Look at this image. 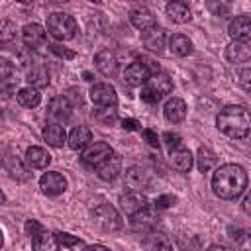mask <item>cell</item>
<instances>
[{
    "label": "cell",
    "mask_w": 251,
    "mask_h": 251,
    "mask_svg": "<svg viewBox=\"0 0 251 251\" xmlns=\"http://www.w3.org/2000/svg\"><path fill=\"white\" fill-rule=\"evenodd\" d=\"M43 141H47V145L51 147H63L67 141V133L63 129V126L59 124H49L43 127Z\"/></svg>",
    "instance_id": "obj_28"
},
{
    "label": "cell",
    "mask_w": 251,
    "mask_h": 251,
    "mask_svg": "<svg viewBox=\"0 0 251 251\" xmlns=\"http://www.w3.org/2000/svg\"><path fill=\"white\" fill-rule=\"evenodd\" d=\"M247 188V173L241 165L226 163L220 169H216L212 176V190L216 196L224 200H233L239 194H243Z\"/></svg>",
    "instance_id": "obj_1"
},
{
    "label": "cell",
    "mask_w": 251,
    "mask_h": 251,
    "mask_svg": "<svg viewBox=\"0 0 251 251\" xmlns=\"http://www.w3.org/2000/svg\"><path fill=\"white\" fill-rule=\"evenodd\" d=\"M14 73V65L6 59H0V82H4L6 78H10Z\"/></svg>",
    "instance_id": "obj_41"
},
{
    "label": "cell",
    "mask_w": 251,
    "mask_h": 251,
    "mask_svg": "<svg viewBox=\"0 0 251 251\" xmlns=\"http://www.w3.org/2000/svg\"><path fill=\"white\" fill-rule=\"evenodd\" d=\"M167 16H169L175 24H186V22H190V18H192L188 4L182 2V0H173V2H169V4H167Z\"/></svg>",
    "instance_id": "obj_25"
},
{
    "label": "cell",
    "mask_w": 251,
    "mask_h": 251,
    "mask_svg": "<svg viewBox=\"0 0 251 251\" xmlns=\"http://www.w3.org/2000/svg\"><path fill=\"white\" fill-rule=\"evenodd\" d=\"M0 167H2V157H0Z\"/></svg>",
    "instance_id": "obj_54"
},
{
    "label": "cell",
    "mask_w": 251,
    "mask_h": 251,
    "mask_svg": "<svg viewBox=\"0 0 251 251\" xmlns=\"http://www.w3.org/2000/svg\"><path fill=\"white\" fill-rule=\"evenodd\" d=\"M243 212L249 214V194H245V198H243Z\"/></svg>",
    "instance_id": "obj_49"
},
{
    "label": "cell",
    "mask_w": 251,
    "mask_h": 251,
    "mask_svg": "<svg viewBox=\"0 0 251 251\" xmlns=\"http://www.w3.org/2000/svg\"><path fill=\"white\" fill-rule=\"evenodd\" d=\"M2 243H4V235H2V229H0V247H2Z\"/></svg>",
    "instance_id": "obj_52"
},
{
    "label": "cell",
    "mask_w": 251,
    "mask_h": 251,
    "mask_svg": "<svg viewBox=\"0 0 251 251\" xmlns=\"http://www.w3.org/2000/svg\"><path fill=\"white\" fill-rule=\"evenodd\" d=\"M122 173V159L120 155H110L106 161H102L98 167H96V175L102 178V180H114L118 175Z\"/></svg>",
    "instance_id": "obj_15"
},
{
    "label": "cell",
    "mask_w": 251,
    "mask_h": 251,
    "mask_svg": "<svg viewBox=\"0 0 251 251\" xmlns=\"http://www.w3.org/2000/svg\"><path fill=\"white\" fill-rule=\"evenodd\" d=\"M141 41L143 45L149 49V51H155V53H161L165 49V43H167V35H165V29L159 27V25H153L145 31H141Z\"/></svg>",
    "instance_id": "obj_12"
},
{
    "label": "cell",
    "mask_w": 251,
    "mask_h": 251,
    "mask_svg": "<svg viewBox=\"0 0 251 251\" xmlns=\"http://www.w3.org/2000/svg\"><path fill=\"white\" fill-rule=\"evenodd\" d=\"M22 39H24L25 45L37 47V45H41L45 41V27L35 24V22L33 24H25L22 27Z\"/></svg>",
    "instance_id": "obj_23"
},
{
    "label": "cell",
    "mask_w": 251,
    "mask_h": 251,
    "mask_svg": "<svg viewBox=\"0 0 251 251\" xmlns=\"http://www.w3.org/2000/svg\"><path fill=\"white\" fill-rule=\"evenodd\" d=\"M55 237H57L59 245H65V247H78V245H82V239H78V237H75L71 233H65V231L55 233Z\"/></svg>",
    "instance_id": "obj_37"
},
{
    "label": "cell",
    "mask_w": 251,
    "mask_h": 251,
    "mask_svg": "<svg viewBox=\"0 0 251 251\" xmlns=\"http://www.w3.org/2000/svg\"><path fill=\"white\" fill-rule=\"evenodd\" d=\"M216 153L210 149V147H200L198 153H196V167L200 173H208L214 165H216Z\"/></svg>",
    "instance_id": "obj_33"
},
{
    "label": "cell",
    "mask_w": 251,
    "mask_h": 251,
    "mask_svg": "<svg viewBox=\"0 0 251 251\" xmlns=\"http://www.w3.org/2000/svg\"><path fill=\"white\" fill-rule=\"evenodd\" d=\"M27 82L31 88H45L49 86V71L45 67H33L27 73Z\"/></svg>",
    "instance_id": "obj_32"
},
{
    "label": "cell",
    "mask_w": 251,
    "mask_h": 251,
    "mask_svg": "<svg viewBox=\"0 0 251 251\" xmlns=\"http://www.w3.org/2000/svg\"><path fill=\"white\" fill-rule=\"evenodd\" d=\"M143 88H147L153 96H157V98L161 100L165 94H169V92L173 90V80H171V76L165 75V73H153V75L147 78V82H145Z\"/></svg>",
    "instance_id": "obj_9"
},
{
    "label": "cell",
    "mask_w": 251,
    "mask_h": 251,
    "mask_svg": "<svg viewBox=\"0 0 251 251\" xmlns=\"http://www.w3.org/2000/svg\"><path fill=\"white\" fill-rule=\"evenodd\" d=\"M94 118H96L100 124L110 126V124L116 122V110H114V108H98V110L94 112Z\"/></svg>",
    "instance_id": "obj_35"
},
{
    "label": "cell",
    "mask_w": 251,
    "mask_h": 251,
    "mask_svg": "<svg viewBox=\"0 0 251 251\" xmlns=\"http://www.w3.org/2000/svg\"><path fill=\"white\" fill-rule=\"evenodd\" d=\"M226 59L233 65H239V63H247L251 59V49L247 43H241V41H231L227 47H226Z\"/></svg>",
    "instance_id": "obj_17"
},
{
    "label": "cell",
    "mask_w": 251,
    "mask_h": 251,
    "mask_svg": "<svg viewBox=\"0 0 251 251\" xmlns=\"http://www.w3.org/2000/svg\"><path fill=\"white\" fill-rule=\"evenodd\" d=\"M4 202H6V196H4V192H2V190H0V206H2V204H4Z\"/></svg>",
    "instance_id": "obj_51"
},
{
    "label": "cell",
    "mask_w": 251,
    "mask_h": 251,
    "mask_svg": "<svg viewBox=\"0 0 251 251\" xmlns=\"http://www.w3.org/2000/svg\"><path fill=\"white\" fill-rule=\"evenodd\" d=\"M227 33H229L235 41L247 43L249 37H251V18H249L247 14L235 16V20H231V24H229V27H227Z\"/></svg>",
    "instance_id": "obj_11"
},
{
    "label": "cell",
    "mask_w": 251,
    "mask_h": 251,
    "mask_svg": "<svg viewBox=\"0 0 251 251\" xmlns=\"http://www.w3.org/2000/svg\"><path fill=\"white\" fill-rule=\"evenodd\" d=\"M149 76H151L149 65L143 63V61H135V63L127 65L126 71H124V80H126L129 86H141V84L147 82Z\"/></svg>",
    "instance_id": "obj_8"
},
{
    "label": "cell",
    "mask_w": 251,
    "mask_h": 251,
    "mask_svg": "<svg viewBox=\"0 0 251 251\" xmlns=\"http://www.w3.org/2000/svg\"><path fill=\"white\" fill-rule=\"evenodd\" d=\"M110 155H114V149L106 141H94L82 151V163L88 167H98L102 161H106Z\"/></svg>",
    "instance_id": "obj_6"
},
{
    "label": "cell",
    "mask_w": 251,
    "mask_h": 251,
    "mask_svg": "<svg viewBox=\"0 0 251 251\" xmlns=\"http://www.w3.org/2000/svg\"><path fill=\"white\" fill-rule=\"evenodd\" d=\"M16 98H18V102H20L24 108H35V106H39V102H41L39 90H35V88H31V86L20 88L18 94H16Z\"/></svg>",
    "instance_id": "obj_31"
},
{
    "label": "cell",
    "mask_w": 251,
    "mask_h": 251,
    "mask_svg": "<svg viewBox=\"0 0 251 251\" xmlns=\"http://www.w3.org/2000/svg\"><path fill=\"white\" fill-rule=\"evenodd\" d=\"M2 47H4V43H2V41H0V49H2Z\"/></svg>",
    "instance_id": "obj_53"
},
{
    "label": "cell",
    "mask_w": 251,
    "mask_h": 251,
    "mask_svg": "<svg viewBox=\"0 0 251 251\" xmlns=\"http://www.w3.org/2000/svg\"><path fill=\"white\" fill-rule=\"evenodd\" d=\"M171 165L175 171L178 173H188L192 169V163H194V157L192 153L186 149V147H178V149H173L171 151Z\"/></svg>",
    "instance_id": "obj_20"
},
{
    "label": "cell",
    "mask_w": 251,
    "mask_h": 251,
    "mask_svg": "<svg viewBox=\"0 0 251 251\" xmlns=\"http://www.w3.org/2000/svg\"><path fill=\"white\" fill-rule=\"evenodd\" d=\"M129 22H131L133 27L145 31V29H149V27L155 25V16L145 6H137V8H133L129 12Z\"/></svg>",
    "instance_id": "obj_21"
},
{
    "label": "cell",
    "mask_w": 251,
    "mask_h": 251,
    "mask_svg": "<svg viewBox=\"0 0 251 251\" xmlns=\"http://www.w3.org/2000/svg\"><path fill=\"white\" fill-rule=\"evenodd\" d=\"M249 78H251V71H249V69H243V71L239 73V84L243 86V90H249V88H251Z\"/></svg>",
    "instance_id": "obj_43"
},
{
    "label": "cell",
    "mask_w": 251,
    "mask_h": 251,
    "mask_svg": "<svg viewBox=\"0 0 251 251\" xmlns=\"http://www.w3.org/2000/svg\"><path fill=\"white\" fill-rule=\"evenodd\" d=\"M163 141L167 143V147H169L171 151L182 147V139H180V135H178V133H173V131H167V133L163 135Z\"/></svg>",
    "instance_id": "obj_39"
},
{
    "label": "cell",
    "mask_w": 251,
    "mask_h": 251,
    "mask_svg": "<svg viewBox=\"0 0 251 251\" xmlns=\"http://www.w3.org/2000/svg\"><path fill=\"white\" fill-rule=\"evenodd\" d=\"M24 231H25V235H29V237L33 239L35 235H39L41 231H45V227H43L37 220H27V222L24 224Z\"/></svg>",
    "instance_id": "obj_38"
},
{
    "label": "cell",
    "mask_w": 251,
    "mask_h": 251,
    "mask_svg": "<svg viewBox=\"0 0 251 251\" xmlns=\"http://www.w3.org/2000/svg\"><path fill=\"white\" fill-rule=\"evenodd\" d=\"M90 100L100 106V108H116L118 104V94H116V88L108 82H96L92 84L90 88Z\"/></svg>",
    "instance_id": "obj_5"
},
{
    "label": "cell",
    "mask_w": 251,
    "mask_h": 251,
    "mask_svg": "<svg viewBox=\"0 0 251 251\" xmlns=\"http://www.w3.org/2000/svg\"><path fill=\"white\" fill-rule=\"evenodd\" d=\"M31 247H33V251H59L61 245H59L55 233L41 231L39 235H35L31 239Z\"/></svg>",
    "instance_id": "obj_29"
},
{
    "label": "cell",
    "mask_w": 251,
    "mask_h": 251,
    "mask_svg": "<svg viewBox=\"0 0 251 251\" xmlns=\"http://www.w3.org/2000/svg\"><path fill=\"white\" fill-rule=\"evenodd\" d=\"M218 129L231 139H243L249 133L251 118L245 106H226L216 118Z\"/></svg>",
    "instance_id": "obj_2"
},
{
    "label": "cell",
    "mask_w": 251,
    "mask_h": 251,
    "mask_svg": "<svg viewBox=\"0 0 251 251\" xmlns=\"http://www.w3.org/2000/svg\"><path fill=\"white\" fill-rule=\"evenodd\" d=\"M16 37V24L10 20H0V41H12Z\"/></svg>",
    "instance_id": "obj_34"
},
{
    "label": "cell",
    "mask_w": 251,
    "mask_h": 251,
    "mask_svg": "<svg viewBox=\"0 0 251 251\" xmlns=\"http://www.w3.org/2000/svg\"><path fill=\"white\" fill-rule=\"evenodd\" d=\"M90 216H92V222L104 231H116L122 227V218L118 210L110 204H98L96 208H92Z\"/></svg>",
    "instance_id": "obj_4"
},
{
    "label": "cell",
    "mask_w": 251,
    "mask_h": 251,
    "mask_svg": "<svg viewBox=\"0 0 251 251\" xmlns=\"http://www.w3.org/2000/svg\"><path fill=\"white\" fill-rule=\"evenodd\" d=\"M65 98H67V100H69V98H73V106H76V104H80V102H82L80 92H78L76 88H69V90H67V94H65Z\"/></svg>",
    "instance_id": "obj_45"
},
{
    "label": "cell",
    "mask_w": 251,
    "mask_h": 251,
    "mask_svg": "<svg viewBox=\"0 0 251 251\" xmlns=\"http://www.w3.org/2000/svg\"><path fill=\"white\" fill-rule=\"evenodd\" d=\"M39 188L47 196H59L67 190V178L57 171H47L39 178Z\"/></svg>",
    "instance_id": "obj_7"
},
{
    "label": "cell",
    "mask_w": 251,
    "mask_h": 251,
    "mask_svg": "<svg viewBox=\"0 0 251 251\" xmlns=\"http://www.w3.org/2000/svg\"><path fill=\"white\" fill-rule=\"evenodd\" d=\"M157 222H159V214H157V210H151L149 206L131 216V226H133L135 229H149V227H153Z\"/></svg>",
    "instance_id": "obj_27"
},
{
    "label": "cell",
    "mask_w": 251,
    "mask_h": 251,
    "mask_svg": "<svg viewBox=\"0 0 251 251\" xmlns=\"http://www.w3.org/2000/svg\"><path fill=\"white\" fill-rule=\"evenodd\" d=\"M141 100H143V102H147V104H155V102H159V98H157V96H153L147 88H141Z\"/></svg>",
    "instance_id": "obj_46"
},
{
    "label": "cell",
    "mask_w": 251,
    "mask_h": 251,
    "mask_svg": "<svg viewBox=\"0 0 251 251\" xmlns=\"http://www.w3.org/2000/svg\"><path fill=\"white\" fill-rule=\"evenodd\" d=\"M141 135H143V139L151 145V147H159V137H157V133L153 131V129H149V127H145L143 131H141Z\"/></svg>",
    "instance_id": "obj_42"
},
{
    "label": "cell",
    "mask_w": 251,
    "mask_h": 251,
    "mask_svg": "<svg viewBox=\"0 0 251 251\" xmlns=\"http://www.w3.org/2000/svg\"><path fill=\"white\" fill-rule=\"evenodd\" d=\"M122 127L127 129V131H135V129H139V122L133 120V118H124L122 120Z\"/></svg>",
    "instance_id": "obj_44"
},
{
    "label": "cell",
    "mask_w": 251,
    "mask_h": 251,
    "mask_svg": "<svg viewBox=\"0 0 251 251\" xmlns=\"http://www.w3.org/2000/svg\"><path fill=\"white\" fill-rule=\"evenodd\" d=\"M141 247L145 251H173V241L163 231H149L141 239Z\"/></svg>",
    "instance_id": "obj_13"
},
{
    "label": "cell",
    "mask_w": 251,
    "mask_h": 251,
    "mask_svg": "<svg viewBox=\"0 0 251 251\" xmlns=\"http://www.w3.org/2000/svg\"><path fill=\"white\" fill-rule=\"evenodd\" d=\"M84 251H110V249H108L106 245H98V243H94V245H86Z\"/></svg>",
    "instance_id": "obj_47"
},
{
    "label": "cell",
    "mask_w": 251,
    "mask_h": 251,
    "mask_svg": "<svg viewBox=\"0 0 251 251\" xmlns=\"http://www.w3.org/2000/svg\"><path fill=\"white\" fill-rule=\"evenodd\" d=\"M147 184H149V176L141 167L133 165L126 171V186L127 188H131L135 192H141V188H145Z\"/></svg>",
    "instance_id": "obj_22"
},
{
    "label": "cell",
    "mask_w": 251,
    "mask_h": 251,
    "mask_svg": "<svg viewBox=\"0 0 251 251\" xmlns=\"http://www.w3.org/2000/svg\"><path fill=\"white\" fill-rule=\"evenodd\" d=\"M178 202V198L175 194H161L155 198V210H167L171 206H175Z\"/></svg>",
    "instance_id": "obj_36"
},
{
    "label": "cell",
    "mask_w": 251,
    "mask_h": 251,
    "mask_svg": "<svg viewBox=\"0 0 251 251\" xmlns=\"http://www.w3.org/2000/svg\"><path fill=\"white\" fill-rule=\"evenodd\" d=\"M206 251H231V249H227V247H224V245H210Z\"/></svg>",
    "instance_id": "obj_48"
},
{
    "label": "cell",
    "mask_w": 251,
    "mask_h": 251,
    "mask_svg": "<svg viewBox=\"0 0 251 251\" xmlns=\"http://www.w3.org/2000/svg\"><path fill=\"white\" fill-rule=\"evenodd\" d=\"M69 147L73 149V151H80V149H84V147H88L90 145V141H92V131H90V127H86V126H76V127H73V131L69 133Z\"/></svg>",
    "instance_id": "obj_16"
},
{
    "label": "cell",
    "mask_w": 251,
    "mask_h": 251,
    "mask_svg": "<svg viewBox=\"0 0 251 251\" xmlns=\"http://www.w3.org/2000/svg\"><path fill=\"white\" fill-rule=\"evenodd\" d=\"M47 31L57 41H67L76 35V22L71 14L65 12H53L47 16Z\"/></svg>",
    "instance_id": "obj_3"
},
{
    "label": "cell",
    "mask_w": 251,
    "mask_h": 251,
    "mask_svg": "<svg viewBox=\"0 0 251 251\" xmlns=\"http://www.w3.org/2000/svg\"><path fill=\"white\" fill-rule=\"evenodd\" d=\"M147 206H149V202H147V198H145L141 192L129 190V192H126V194L120 196V208H122L129 218H131L133 214L141 212V210L147 208Z\"/></svg>",
    "instance_id": "obj_10"
},
{
    "label": "cell",
    "mask_w": 251,
    "mask_h": 251,
    "mask_svg": "<svg viewBox=\"0 0 251 251\" xmlns=\"http://www.w3.org/2000/svg\"><path fill=\"white\" fill-rule=\"evenodd\" d=\"M94 63H96V69L104 75V76H114L116 71H118V59L116 55L110 51V49H102L94 55Z\"/></svg>",
    "instance_id": "obj_14"
},
{
    "label": "cell",
    "mask_w": 251,
    "mask_h": 251,
    "mask_svg": "<svg viewBox=\"0 0 251 251\" xmlns=\"http://www.w3.org/2000/svg\"><path fill=\"white\" fill-rule=\"evenodd\" d=\"M82 76H84V80H92V75L86 71V73H82Z\"/></svg>",
    "instance_id": "obj_50"
},
{
    "label": "cell",
    "mask_w": 251,
    "mask_h": 251,
    "mask_svg": "<svg viewBox=\"0 0 251 251\" xmlns=\"http://www.w3.org/2000/svg\"><path fill=\"white\" fill-rule=\"evenodd\" d=\"M4 167L10 173V176L16 178V180H27L29 178V171L25 167V161L20 159L18 155H8L4 159Z\"/></svg>",
    "instance_id": "obj_24"
},
{
    "label": "cell",
    "mask_w": 251,
    "mask_h": 251,
    "mask_svg": "<svg viewBox=\"0 0 251 251\" xmlns=\"http://www.w3.org/2000/svg\"><path fill=\"white\" fill-rule=\"evenodd\" d=\"M163 114H165V118H167L169 122H173V124L182 122V120L186 118V104H184V100H182V98H175V96H173L171 100H167V102H165Z\"/></svg>",
    "instance_id": "obj_18"
},
{
    "label": "cell",
    "mask_w": 251,
    "mask_h": 251,
    "mask_svg": "<svg viewBox=\"0 0 251 251\" xmlns=\"http://www.w3.org/2000/svg\"><path fill=\"white\" fill-rule=\"evenodd\" d=\"M71 108H73V104L65 98V96H55L51 102H49V106H47V114L53 118V120H67L69 116H71Z\"/></svg>",
    "instance_id": "obj_26"
},
{
    "label": "cell",
    "mask_w": 251,
    "mask_h": 251,
    "mask_svg": "<svg viewBox=\"0 0 251 251\" xmlns=\"http://www.w3.org/2000/svg\"><path fill=\"white\" fill-rule=\"evenodd\" d=\"M51 163V155L37 145H31L25 149V165L31 169H45Z\"/></svg>",
    "instance_id": "obj_19"
},
{
    "label": "cell",
    "mask_w": 251,
    "mask_h": 251,
    "mask_svg": "<svg viewBox=\"0 0 251 251\" xmlns=\"http://www.w3.org/2000/svg\"><path fill=\"white\" fill-rule=\"evenodd\" d=\"M49 51L55 53L57 57H63V59H73V57H75V51H71V49H67V47H61V45H57V43L49 45Z\"/></svg>",
    "instance_id": "obj_40"
},
{
    "label": "cell",
    "mask_w": 251,
    "mask_h": 251,
    "mask_svg": "<svg viewBox=\"0 0 251 251\" xmlns=\"http://www.w3.org/2000/svg\"><path fill=\"white\" fill-rule=\"evenodd\" d=\"M169 49H171V53H175L178 57H186L192 53V41L182 33H175L169 39Z\"/></svg>",
    "instance_id": "obj_30"
}]
</instances>
